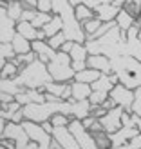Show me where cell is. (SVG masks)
<instances>
[{
  "instance_id": "1",
  "label": "cell",
  "mask_w": 141,
  "mask_h": 149,
  "mask_svg": "<svg viewBox=\"0 0 141 149\" xmlns=\"http://www.w3.org/2000/svg\"><path fill=\"white\" fill-rule=\"evenodd\" d=\"M110 149H141V116L123 115V127L110 135Z\"/></svg>"
},
{
  "instance_id": "2",
  "label": "cell",
  "mask_w": 141,
  "mask_h": 149,
  "mask_svg": "<svg viewBox=\"0 0 141 149\" xmlns=\"http://www.w3.org/2000/svg\"><path fill=\"white\" fill-rule=\"evenodd\" d=\"M125 38H127V33H123L116 26L105 36H101V38L87 40L85 46H87L89 55H105L112 60L118 55H125Z\"/></svg>"
},
{
  "instance_id": "3",
  "label": "cell",
  "mask_w": 141,
  "mask_h": 149,
  "mask_svg": "<svg viewBox=\"0 0 141 149\" xmlns=\"http://www.w3.org/2000/svg\"><path fill=\"white\" fill-rule=\"evenodd\" d=\"M112 73L118 77L120 84L129 89L141 87V62L129 55H118L112 58Z\"/></svg>"
},
{
  "instance_id": "4",
  "label": "cell",
  "mask_w": 141,
  "mask_h": 149,
  "mask_svg": "<svg viewBox=\"0 0 141 149\" xmlns=\"http://www.w3.org/2000/svg\"><path fill=\"white\" fill-rule=\"evenodd\" d=\"M18 78L22 82V86L25 89H43L53 78L49 74L47 64H43L42 60H34L33 64L25 65L20 71Z\"/></svg>"
},
{
  "instance_id": "5",
  "label": "cell",
  "mask_w": 141,
  "mask_h": 149,
  "mask_svg": "<svg viewBox=\"0 0 141 149\" xmlns=\"http://www.w3.org/2000/svg\"><path fill=\"white\" fill-rule=\"evenodd\" d=\"M47 69L53 82H62V84H71L74 82V74L76 71L72 69V60L67 53L58 51L56 56L47 64Z\"/></svg>"
},
{
  "instance_id": "6",
  "label": "cell",
  "mask_w": 141,
  "mask_h": 149,
  "mask_svg": "<svg viewBox=\"0 0 141 149\" xmlns=\"http://www.w3.org/2000/svg\"><path fill=\"white\" fill-rule=\"evenodd\" d=\"M0 136L14 142L17 149H27V146L31 144V138H29L25 127L22 124H14V122H7L6 127L0 131Z\"/></svg>"
},
{
  "instance_id": "7",
  "label": "cell",
  "mask_w": 141,
  "mask_h": 149,
  "mask_svg": "<svg viewBox=\"0 0 141 149\" xmlns=\"http://www.w3.org/2000/svg\"><path fill=\"white\" fill-rule=\"evenodd\" d=\"M22 125L25 127L29 138H31V142L38 144L40 149H51V144H53V135H49V133L42 127V124H36V122H31V120H24Z\"/></svg>"
},
{
  "instance_id": "8",
  "label": "cell",
  "mask_w": 141,
  "mask_h": 149,
  "mask_svg": "<svg viewBox=\"0 0 141 149\" xmlns=\"http://www.w3.org/2000/svg\"><path fill=\"white\" fill-rule=\"evenodd\" d=\"M69 129L74 135V138H76L80 149H100L98 144H96V140H94V136H92V133L85 129V125L81 124V120L72 118L71 124H69Z\"/></svg>"
},
{
  "instance_id": "9",
  "label": "cell",
  "mask_w": 141,
  "mask_h": 149,
  "mask_svg": "<svg viewBox=\"0 0 141 149\" xmlns=\"http://www.w3.org/2000/svg\"><path fill=\"white\" fill-rule=\"evenodd\" d=\"M17 24L9 15L6 13V4H0V44H11L17 36Z\"/></svg>"
},
{
  "instance_id": "10",
  "label": "cell",
  "mask_w": 141,
  "mask_h": 149,
  "mask_svg": "<svg viewBox=\"0 0 141 149\" xmlns=\"http://www.w3.org/2000/svg\"><path fill=\"white\" fill-rule=\"evenodd\" d=\"M127 113L123 107H114V109H110L109 113L100 118V122H101V127L105 133H109V135H114L116 131H120L123 127V115Z\"/></svg>"
},
{
  "instance_id": "11",
  "label": "cell",
  "mask_w": 141,
  "mask_h": 149,
  "mask_svg": "<svg viewBox=\"0 0 141 149\" xmlns=\"http://www.w3.org/2000/svg\"><path fill=\"white\" fill-rule=\"evenodd\" d=\"M110 98L116 102V106L123 107L127 113H132V104H134V89H129L127 86L118 84L110 91Z\"/></svg>"
},
{
  "instance_id": "12",
  "label": "cell",
  "mask_w": 141,
  "mask_h": 149,
  "mask_svg": "<svg viewBox=\"0 0 141 149\" xmlns=\"http://www.w3.org/2000/svg\"><path fill=\"white\" fill-rule=\"evenodd\" d=\"M14 100H17L22 107L29 106V104H43V102H47L45 100V93H43L42 89H24L20 95L14 96Z\"/></svg>"
},
{
  "instance_id": "13",
  "label": "cell",
  "mask_w": 141,
  "mask_h": 149,
  "mask_svg": "<svg viewBox=\"0 0 141 149\" xmlns=\"http://www.w3.org/2000/svg\"><path fill=\"white\" fill-rule=\"evenodd\" d=\"M53 138H54L63 149H80L76 138H74V135H72L71 129H69V125H67V127H54Z\"/></svg>"
},
{
  "instance_id": "14",
  "label": "cell",
  "mask_w": 141,
  "mask_h": 149,
  "mask_svg": "<svg viewBox=\"0 0 141 149\" xmlns=\"http://www.w3.org/2000/svg\"><path fill=\"white\" fill-rule=\"evenodd\" d=\"M42 91L47 93V95H53V96H56V98H60V100H71L72 98L71 84H62V82H53L51 80Z\"/></svg>"
},
{
  "instance_id": "15",
  "label": "cell",
  "mask_w": 141,
  "mask_h": 149,
  "mask_svg": "<svg viewBox=\"0 0 141 149\" xmlns=\"http://www.w3.org/2000/svg\"><path fill=\"white\" fill-rule=\"evenodd\" d=\"M87 68L100 71L101 74H110L112 73V60L105 55H89Z\"/></svg>"
},
{
  "instance_id": "16",
  "label": "cell",
  "mask_w": 141,
  "mask_h": 149,
  "mask_svg": "<svg viewBox=\"0 0 141 149\" xmlns=\"http://www.w3.org/2000/svg\"><path fill=\"white\" fill-rule=\"evenodd\" d=\"M33 51L38 55V60H42L43 64H49L56 56V53H58V51H54L53 47L49 46L47 40H34L33 42Z\"/></svg>"
},
{
  "instance_id": "17",
  "label": "cell",
  "mask_w": 141,
  "mask_h": 149,
  "mask_svg": "<svg viewBox=\"0 0 141 149\" xmlns=\"http://www.w3.org/2000/svg\"><path fill=\"white\" fill-rule=\"evenodd\" d=\"M24 86H22L20 78H0V93H7V95H13L17 96L24 91Z\"/></svg>"
},
{
  "instance_id": "18",
  "label": "cell",
  "mask_w": 141,
  "mask_h": 149,
  "mask_svg": "<svg viewBox=\"0 0 141 149\" xmlns=\"http://www.w3.org/2000/svg\"><path fill=\"white\" fill-rule=\"evenodd\" d=\"M71 91H72V98L71 100H89V96L92 95V87L91 84H83V82H71Z\"/></svg>"
},
{
  "instance_id": "19",
  "label": "cell",
  "mask_w": 141,
  "mask_h": 149,
  "mask_svg": "<svg viewBox=\"0 0 141 149\" xmlns=\"http://www.w3.org/2000/svg\"><path fill=\"white\" fill-rule=\"evenodd\" d=\"M120 11L121 9H118L112 4H103L94 13H96V18H100L101 22H114L118 18V15H120Z\"/></svg>"
},
{
  "instance_id": "20",
  "label": "cell",
  "mask_w": 141,
  "mask_h": 149,
  "mask_svg": "<svg viewBox=\"0 0 141 149\" xmlns=\"http://www.w3.org/2000/svg\"><path fill=\"white\" fill-rule=\"evenodd\" d=\"M17 33L22 35V36H25V38L31 40V42L40 38V31L31 24V22H18L17 24Z\"/></svg>"
},
{
  "instance_id": "21",
  "label": "cell",
  "mask_w": 141,
  "mask_h": 149,
  "mask_svg": "<svg viewBox=\"0 0 141 149\" xmlns=\"http://www.w3.org/2000/svg\"><path fill=\"white\" fill-rule=\"evenodd\" d=\"M62 31H63V20H62L60 15H54L53 20H51L49 24L42 29V33H43V36H45V40L51 38V36H54V35H58V33H62Z\"/></svg>"
},
{
  "instance_id": "22",
  "label": "cell",
  "mask_w": 141,
  "mask_h": 149,
  "mask_svg": "<svg viewBox=\"0 0 141 149\" xmlns=\"http://www.w3.org/2000/svg\"><path fill=\"white\" fill-rule=\"evenodd\" d=\"M136 22H138V18H134L127 9H121L120 15H118V18H116V24L123 33H127L132 26H136Z\"/></svg>"
},
{
  "instance_id": "23",
  "label": "cell",
  "mask_w": 141,
  "mask_h": 149,
  "mask_svg": "<svg viewBox=\"0 0 141 149\" xmlns=\"http://www.w3.org/2000/svg\"><path fill=\"white\" fill-rule=\"evenodd\" d=\"M11 44H13L14 51H17V55H25V53H31V51H33V42L27 40L25 36L18 35V33H17V36L13 38Z\"/></svg>"
},
{
  "instance_id": "24",
  "label": "cell",
  "mask_w": 141,
  "mask_h": 149,
  "mask_svg": "<svg viewBox=\"0 0 141 149\" xmlns=\"http://www.w3.org/2000/svg\"><path fill=\"white\" fill-rule=\"evenodd\" d=\"M100 77H101V73H100V71L87 68V69H83V71H80V73L74 74V82H83V84H94V82L98 80Z\"/></svg>"
},
{
  "instance_id": "25",
  "label": "cell",
  "mask_w": 141,
  "mask_h": 149,
  "mask_svg": "<svg viewBox=\"0 0 141 149\" xmlns=\"http://www.w3.org/2000/svg\"><path fill=\"white\" fill-rule=\"evenodd\" d=\"M71 60L72 62H87V58H89V51H87V46L85 44H78V42H74V46L71 49Z\"/></svg>"
},
{
  "instance_id": "26",
  "label": "cell",
  "mask_w": 141,
  "mask_h": 149,
  "mask_svg": "<svg viewBox=\"0 0 141 149\" xmlns=\"http://www.w3.org/2000/svg\"><path fill=\"white\" fill-rule=\"evenodd\" d=\"M17 56L18 55H17V51H14L13 44H0V68L6 65L7 62L14 60Z\"/></svg>"
},
{
  "instance_id": "27",
  "label": "cell",
  "mask_w": 141,
  "mask_h": 149,
  "mask_svg": "<svg viewBox=\"0 0 141 149\" xmlns=\"http://www.w3.org/2000/svg\"><path fill=\"white\" fill-rule=\"evenodd\" d=\"M18 74H20V65L17 64V60H11L0 68V78H17Z\"/></svg>"
},
{
  "instance_id": "28",
  "label": "cell",
  "mask_w": 141,
  "mask_h": 149,
  "mask_svg": "<svg viewBox=\"0 0 141 149\" xmlns=\"http://www.w3.org/2000/svg\"><path fill=\"white\" fill-rule=\"evenodd\" d=\"M74 13H76V18H78L80 24H85V22L96 18V13L92 9H89L85 4H80L78 7H74Z\"/></svg>"
},
{
  "instance_id": "29",
  "label": "cell",
  "mask_w": 141,
  "mask_h": 149,
  "mask_svg": "<svg viewBox=\"0 0 141 149\" xmlns=\"http://www.w3.org/2000/svg\"><path fill=\"white\" fill-rule=\"evenodd\" d=\"M6 13L9 15V18H13L14 22H20L22 13H24V7H22L20 0H17V2H9V4H6Z\"/></svg>"
},
{
  "instance_id": "30",
  "label": "cell",
  "mask_w": 141,
  "mask_h": 149,
  "mask_svg": "<svg viewBox=\"0 0 141 149\" xmlns=\"http://www.w3.org/2000/svg\"><path fill=\"white\" fill-rule=\"evenodd\" d=\"M53 17H54L53 13H43V11H38V13H36V17H34V20L31 22V24H33L36 29H38V31H42V29L45 27L51 20H53Z\"/></svg>"
},
{
  "instance_id": "31",
  "label": "cell",
  "mask_w": 141,
  "mask_h": 149,
  "mask_svg": "<svg viewBox=\"0 0 141 149\" xmlns=\"http://www.w3.org/2000/svg\"><path fill=\"white\" fill-rule=\"evenodd\" d=\"M22 106L18 102H13V104H7V106H2V111H0V116H2V120L6 122H11V118L14 116L17 111H20Z\"/></svg>"
},
{
  "instance_id": "32",
  "label": "cell",
  "mask_w": 141,
  "mask_h": 149,
  "mask_svg": "<svg viewBox=\"0 0 141 149\" xmlns=\"http://www.w3.org/2000/svg\"><path fill=\"white\" fill-rule=\"evenodd\" d=\"M92 136L96 140V144H98L100 149H110V135L105 131H96L92 133Z\"/></svg>"
},
{
  "instance_id": "33",
  "label": "cell",
  "mask_w": 141,
  "mask_h": 149,
  "mask_svg": "<svg viewBox=\"0 0 141 149\" xmlns=\"http://www.w3.org/2000/svg\"><path fill=\"white\" fill-rule=\"evenodd\" d=\"M81 124L85 125V129L87 131H91V133H96V131H103L101 127V122H100V118H96V116H87L85 120H81Z\"/></svg>"
},
{
  "instance_id": "34",
  "label": "cell",
  "mask_w": 141,
  "mask_h": 149,
  "mask_svg": "<svg viewBox=\"0 0 141 149\" xmlns=\"http://www.w3.org/2000/svg\"><path fill=\"white\" fill-rule=\"evenodd\" d=\"M14 60H17V64L20 65V71L25 68V65H29V64H33L34 60H38V55L34 53V51H31V53H25V55H18L17 58H14Z\"/></svg>"
},
{
  "instance_id": "35",
  "label": "cell",
  "mask_w": 141,
  "mask_h": 149,
  "mask_svg": "<svg viewBox=\"0 0 141 149\" xmlns=\"http://www.w3.org/2000/svg\"><path fill=\"white\" fill-rule=\"evenodd\" d=\"M47 42H49V46L53 47L54 51H60L62 46L67 42V36H65V33L62 31V33H58V35H54V36H51V38H47Z\"/></svg>"
},
{
  "instance_id": "36",
  "label": "cell",
  "mask_w": 141,
  "mask_h": 149,
  "mask_svg": "<svg viewBox=\"0 0 141 149\" xmlns=\"http://www.w3.org/2000/svg\"><path fill=\"white\" fill-rule=\"evenodd\" d=\"M101 24H103V22H101L100 18H92V20L85 22V24H83V31H85V35H87V38L98 31V29L101 27Z\"/></svg>"
},
{
  "instance_id": "37",
  "label": "cell",
  "mask_w": 141,
  "mask_h": 149,
  "mask_svg": "<svg viewBox=\"0 0 141 149\" xmlns=\"http://www.w3.org/2000/svg\"><path fill=\"white\" fill-rule=\"evenodd\" d=\"M71 120L72 118L71 116H67V115H63V113H58V115H54L53 118H51V124L54 125V127H67V125L71 124Z\"/></svg>"
},
{
  "instance_id": "38",
  "label": "cell",
  "mask_w": 141,
  "mask_h": 149,
  "mask_svg": "<svg viewBox=\"0 0 141 149\" xmlns=\"http://www.w3.org/2000/svg\"><path fill=\"white\" fill-rule=\"evenodd\" d=\"M132 115L141 116V87L134 89V104H132Z\"/></svg>"
},
{
  "instance_id": "39",
  "label": "cell",
  "mask_w": 141,
  "mask_h": 149,
  "mask_svg": "<svg viewBox=\"0 0 141 149\" xmlns=\"http://www.w3.org/2000/svg\"><path fill=\"white\" fill-rule=\"evenodd\" d=\"M36 13H38V9H24L20 22H33L34 17H36Z\"/></svg>"
},
{
  "instance_id": "40",
  "label": "cell",
  "mask_w": 141,
  "mask_h": 149,
  "mask_svg": "<svg viewBox=\"0 0 141 149\" xmlns=\"http://www.w3.org/2000/svg\"><path fill=\"white\" fill-rule=\"evenodd\" d=\"M53 0H38V11L43 13H53V6H51Z\"/></svg>"
},
{
  "instance_id": "41",
  "label": "cell",
  "mask_w": 141,
  "mask_h": 149,
  "mask_svg": "<svg viewBox=\"0 0 141 149\" xmlns=\"http://www.w3.org/2000/svg\"><path fill=\"white\" fill-rule=\"evenodd\" d=\"M83 4L89 7V9H92V11H96L98 9L100 6H103L105 2H103V0H83Z\"/></svg>"
},
{
  "instance_id": "42",
  "label": "cell",
  "mask_w": 141,
  "mask_h": 149,
  "mask_svg": "<svg viewBox=\"0 0 141 149\" xmlns=\"http://www.w3.org/2000/svg\"><path fill=\"white\" fill-rule=\"evenodd\" d=\"M24 9H38V0H20Z\"/></svg>"
},
{
  "instance_id": "43",
  "label": "cell",
  "mask_w": 141,
  "mask_h": 149,
  "mask_svg": "<svg viewBox=\"0 0 141 149\" xmlns=\"http://www.w3.org/2000/svg\"><path fill=\"white\" fill-rule=\"evenodd\" d=\"M0 102H2V106H7V104H13V102H17V100H14V96H13V95L0 93Z\"/></svg>"
},
{
  "instance_id": "44",
  "label": "cell",
  "mask_w": 141,
  "mask_h": 149,
  "mask_svg": "<svg viewBox=\"0 0 141 149\" xmlns=\"http://www.w3.org/2000/svg\"><path fill=\"white\" fill-rule=\"evenodd\" d=\"M101 106H103V107H105L107 111H110V109H114V107H118V106H116V102H114L112 98H110V96H109V98H107L105 102H103V104H101Z\"/></svg>"
},
{
  "instance_id": "45",
  "label": "cell",
  "mask_w": 141,
  "mask_h": 149,
  "mask_svg": "<svg viewBox=\"0 0 141 149\" xmlns=\"http://www.w3.org/2000/svg\"><path fill=\"white\" fill-rule=\"evenodd\" d=\"M72 46H74V42L67 40V42H65L63 46H62V49H60V51H62V53H67V55H69V53H71V49H72Z\"/></svg>"
},
{
  "instance_id": "46",
  "label": "cell",
  "mask_w": 141,
  "mask_h": 149,
  "mask_svg": "<svg viewBox=\"0 0 141 149\" xmlns=\"http://www.w3.org/2000/svg\"><path fill=\"white\" fill-rule=\"evenodd\" d=\"M42 127L45 129V131L49 133V135H53V131H54V125L51 124V122H43V124H42Z\"/></svg>"
},
{
  "instance_id": "47",
  "label": "cell",
  "mask_w": 141,
  "mask_h": 149,
  "mask_svg": "<svg viewBox=\"0 0 141 149\" xmlns=\"http://www.w3.org/2000/svg\"><path fill=\"white\" fill-rule=\"evenodd\" d=\"M69 2H71V6H72V7H78L80 4H83V0H69Z\"/></svg>"
},
{
  "instance_id": "48",
  "label": "cell",
  "mask_w": 141,
  "mask_h": 149,
  "mask_svg": "<svg viewBox=\"0 0 141 149\" xmlns=\"http://www.w3.org/2000/svg\"><path fill=\"white\" fill-rule=\"evenodd\" d=\"M51 149H63V147H62V146H60V144H58L56 140L53 138V144H51Z\"/></svg>"
},
{
  "instance_id": "49",
  "label": "cell",
  "mask_w": 141,
  "mask_h": 149,
  "mask_svg": "<svg viewBox=\"0 0 141 149\" xmlns=\"http://www.w3.org/2000/svg\"><path fill=\"white\" fill-rule=\"evenodd\" d=\"M27 149H40V147H38V144H34V142H31V144L27 146Z\"/></svg>"
},
{
  "instance_id": "50",
  "label": "cell",
  "mask_w": 141,
  "mask_h": 149,
  "mask_svg": "<svg viewBox=\"0 0 141 149\" xmlns=\"http://www.w3.org/2000/svg\"><path fill=\"white\" fill-rule=\"evenodd\" d=\"M4 4H9V2H17V0H2Z\"/></svg>"
},
{
  "instance_id": "51",
  "label": "cell",
  "mask_w": 141,
  "mask_h": 149,
  "mask_svg": "<svg viewBox=\"0 0 141 149\" xmlns=\"http://www.w3.org/2000/svg\"><path fill=\"white\" fill-rule=\"evenodd\" d=\"M138 38L141 40V26H139V33H138Z\"/></svg>"
}]
</instances>
